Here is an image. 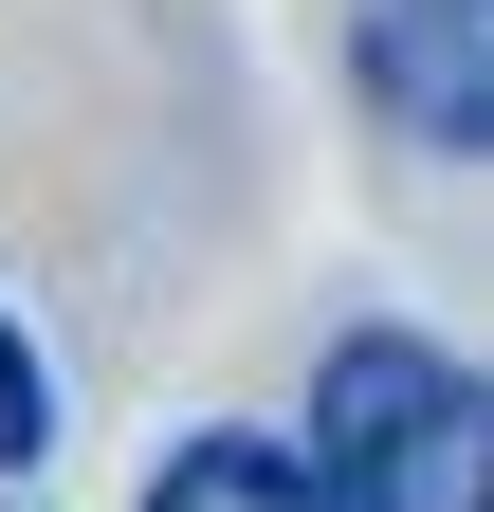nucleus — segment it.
I'll list each match as a JSON object with an SVG mask.
<instances>
[{
    "label": "nucleus",
    "instance_id": "1",
    "mask_svg": "<svg viewBox=\"0 0 494 512\" xmlns=\"http://www.w3.org/2000/svg\"><path fill=\"white\" fill-rule=\"evenodd\" d=\"M312 476H330V512H476L494 494L476 366L421 348V330H348L312 366Z\"/></svg>",
    "mask_w": 494,
    "mask_h": 512
},
{
    "label": "nucleus",
    "instance_id": "2",
    "mask_svg": "<svg viewBox=\"0 0 494 512\" xmlns=\"http://www.w3.org/2000/svg\"><path fill=\"white\" fill-rule=\"evenodd\" d=\"M366 74L421 147H476V0H366Z\"/></svg>",
    "mask_w": 494,
    "mask_h": 512
},
{
    "label": "nucleus",
    "instance_id": "3",
    "mask_svg": "<svg viewBox=\"0 0 494 512\" xmlns=\"http://www.w3.org/2000/svg\"><path fill=\"white\" fill-rule=\"evenodd\" d=\"M129 512H330V476L293 458V439H183Z\"/></svg>",
    "mask_w": 494,
    "mask_h": 512
},
{
    "label": "nucleus",
    "instance_id": "4",
    "mask_svg": "<svg viewBox=\"0 0 494 512\" xmlns=\"http://www.w3.org/2000/svg\"><path fill=\"white\" fill-rule=\"evenodd\" d=\"M19 458H55V384L19 348V311H0V476H19Z\"/></svg>",
    "mask_w": 494,
    "mask_h": 512
}]
</instances>
